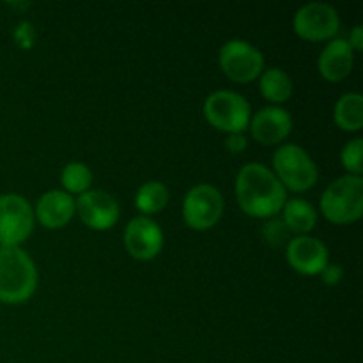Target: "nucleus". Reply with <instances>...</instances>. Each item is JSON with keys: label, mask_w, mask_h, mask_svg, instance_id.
Here are the masks:
<instances>
[{"label": "nucleus", "mask_w": 363, "mask_h": 363, "mask_svg": "<svg viewBox=\"0 0 363 363\" xmlns=\"http://www.w3.org/2000/svg\"><path fill=\"white\" fill-rule=\"evenodd\" d=\"M286 257L291 268L301 275H321L328 264V248L312 236H296L287 243Z\"/></svg>", "instance_id": "f8f14e48"}, {"label": "nucleus", "mask_w": 363, "mask_h": 363, "mask_svg": "<svg viewBox=\"0 0 363 363\" xmlns=\"http://www.w3.org/2000/svg\"><path fill=\"white\" fill-rule=\"evenodd\" d=\"M14 39L21 48H30L32 41H34V30H32L30 23L23 21V23L18 25V28L14 30Z\"/></svg>", "instance_id": "5701e85b"}, {"label": "nucleus", "mask_w": 363, "mask_h": 363, "mask_svg": "<svg viewBox=\"0 0 363 363\" xmlns=\"http://www.w3.org/2000/svg\"><path fill=\"white\" fill-rule=\"evenodd\" d=\"M350 46L353 48V52L357 50V52H360V50L363 48V30L360 25H357V27L353 28V32L350 34Z\"/></svg>", "instance_id": "a878e982"}, {"label": "nucleus", "mask_w": 363, "mask_h": 363, "mask_svg": "<svg viewBox=\"0 0 363 363\" xmlns=\"http://www.w3.org/2000/svg\"><path fill=\"white\" fill-rule=\"evenodd\" d=\"M223 213V197L213 184H197L183 202V218L194 230H208L218 223Z\"/></svg>", "instance_id": "6e6552de"}, {"label": "nucleus", "mask_w": 363, "mask_h": 363, "mask_svg": "<svg viewBox=\"0 0 363 363\" xmlns=\"http://www.w3.org/2000/svg\"><path fill=\"white\" fill-rule=\"evenodd\" d=\"M225 147L233 155H240L247 149V138L243 133H230L225 140Z\"/></svg>", "instance_id": "393cba45"}, {"label": "nucleus", "mask_w": 363, "mask_h": 363, "mask_svg": "<svg viewBox=\"0 0 363 363\" xmlns=\"http://www.w3.org/2000/svg\"><path fill=\"white\" fill-rule=\"evenodd\" d=\"M294 32L307 41H326L339 32L340 16L337 9L325 2H311L296 11L293 20Z\"/></svg>", "instance_id": "1a4fd4ad"}, {"label": "nucleus", "mask_w": 363, "mask_h": 363, "mask_svg": "<svg viewBox=\"0 0 363 363\" xmlns=\"http://www.w3.org/2000/svg\"><path fill=\"white\" fill-rule=\"evenodd\" d=\"M337 126L344 131H360L363 126V98L358 92L340 96L333 112Z\"/></svg>", "instance_id": "f3484780"}, {"label": "nucleus", "mask_w": 363, "mask_h": 363, "mask_svg": "<svg viewBox=\"0 0 363 363\" xmlns=\"http://www.w3.org/2000/svg\"><path fill=\"white\" fill-rule=\"evenodd\" d=\"M204 117L213 128L227 133H243L250 124V103L233 91H216L204 101Z\"/></svg>", "instance_id": "39448f33"}, {"label": "nucleus", "mask_w": 363, "mask_h": 363, "mask_svg": "<svg viewBox=\"0 0 363 363\" xmlns=\"http://www.w3.org/2000/svg\"><path fill=\"white\" fill-rule=\"evenodd\" d=\"M344 277V269L342 266L339 264H326V268L321 272V279L323 282L326 284V286H337V284H340V280H342Z\"/></svg>", "instance_id": "b1692460"}, {"label": "nucleus", "mask_w": 363, "mask_h": 363, "mask_svg": "<svg viewBox=\"0 0 363 363\" xmlns=\"http://www.w3.org/2000/svg\"><path fill=\"white\" fill-rule=\"evenodd\" d=\"M34 211L27 199L0 195V247H20L34 229Z\"/></svg>", "instance_id": "423d86ee"}, {"label": "nucleus", "mask_w": 363, "mask_h": 363, "mask_svg": "<svg viewBox=\"0 0 363 363\" xmlns=\"http://www.w3.org/2000/svg\"><path fill=\"white\" fill-rule=\"evenodd\" d=\"M273 169L282 186L298 194L311 190L318 181V165L300 145H280L273 156Z\"/></svg>", "instance_id": "20e7f679"}, {"label": "nucleus", "mask_w": 363, "mask_h": 363, "mask_svg": "<svg viewBox=\"0 0 363 363\" xmlns=\"http://www.w3.org/2000/svg\"><path fill=\"white\" fill-rule=\"evenodd\" d=\"M38 287V269L20 247H0V301L25 303Z\"/></svg>", "instance_id": "f03ea898"}, {"label": "nucleus", "mask_w": 363, "mask_h": 363, "mask_svg": "<svg viewBox=\"0 0 363 363\" xmlns=\"http://www.w3.org/2000/svg\"><path fill=\"white\" fill-rule=\"evenodd\" d=\"M354 52L346 39H332L318 59V69L323 78L340 82L353 71Z\"/></svg>", "instance_id": "4468645a"}, {"label": "nucleus", "mask_w": 363, "mask_h": 363, "mask_svg": "<svg viewBox=\"0 0 363 363\" xmlns=\"http://www.w3.org/2000/svg\"><path fill=\"white\" fill-rule=\"evenodd\" d=\"M284 223L289 229V233L298 236H308L318 222V213L303 199H291L284 204Z\"/></svg>", "instance_id": "dca6fc26"}, {"label": "nucleus", "mask_w": 363, "mask_h": 363, "mask_svg": "<svg viewBox=\"0 0 363 363\" xmlns=\"http://www.w3.org/2000/svg\"><path fill=\"white\" fill-rule=\"evenodd\" d=\"M220 67L223 73L238 84H248L261 77L264 69V57L250 43L243 39H230L220 48Z\"/></svg>", "instance_id": "0eeeda50"}, {"label": "nucleus", "mask_w": 363, "mask_h": 363, "mask_svg": "<svg viewBox=\"0 0 363 363\" xmlns=\"http://www.w3.org/2000/svg\"><path fill=\"white\" fill-rule=\"evenodd\" d=\"M293 130V119L289 112L280 106L261 108L250 121L252 137L264 145H275L286 140Z\"/></svg>", "instance_id": "ddd939ff"}, {"label": "nucleus", "mask_w": 363, "mask_h": 363, "mask_svg": "<svg viewBox=\"0 0 363 363\" xmlns=\"http://www.w3.org/2000/svg\"><path fill=\"white\" fill-rule=\"evenodd\" d=\"M362 151H363V140L362 138H353L344 145L342 152H340V160L342 165L350 170L351 176H362L363 163H362Z\"/></svg>", "instance_id": "412c9836"}, {"label": "nucleus", "mask_w": 363, "mask_h": 363, "mask_svg": "<svg viewBox=\"0 0 363 363\" xmlns=\"http://www.w3.org/2000/svg\"><path fill=\"white\" fill-rule=\"evenodd\" d=\"M170 194L167 186L160 181H147L138 188L135 195V206L144 213V216L160 213L169 204Z\"/></svg>", "instance_id": "6ab92c4d"}, {"label": "nucleus", "mask_w": 363, "mask_h": 363, "mask_svg": "<svg viewBox=\"0 0 363 363\" xmlns=\"http://www.w3.org/2000/svg\"><path fill=\"white\" fill-rule=\"evenodd\" d=\"M80 220L94 230H106L119 220V204L103 190H89L74 201Z\"/></svg>", "instance_id": "9b49d317"}, {"label": "nucleus", "mask_w": 363, "mask_h": 363, "mask_svg": "<svg viewBox=\"0 0 363 363\" xmlns=\"http://www.w3.org/2000/svg\"><path fill=\"white\" fill-rule=\"evenodd\" d=\"M124 247L137 261H151L163 248L162 229L149 216H137L124 230Z\"/></svg>", "instance_id": "9d476101"}, {"label": "nucleus", "mask_w": 363, "mask_h": 363, "mask_svg": "<svg viewBox=\"0 0 363 363\" xmlns=\"http://www.w3.org/2000/svg\"><path fill=\"white\" fill-rule=\"evenodd\" d=\"M60 183H62L66 194H85L91 190L92 184V172L85 163L71 162L67 163L60 174Z\"/></svg>", "instance_id": "aec40b11"}, {"label": "nucleus", "mask_w": 363, "mask_h": 363, "mask_svg": "<svg viewBox=\"0 0 363 363\" xmlns=\"http://www.w3.org/2000/svg\"><path fill=\"white\" fill-rule=\"evenodd\" d=\"M236 199L248 216L273 218L282 211L287 191L273 170L261 163H248L236 177Z\"/></svg>", "instance_id": "f257e3e1"}, {"label": "nucleus", "mask_w": 363, "mask_h": 363, "mask_svg": "<svg viewBox=\"0 0 363 363\" xmlns=\"http://www.w3.org/2000/svg\"><path fill=\"white\" fill-rule=\"evenodd\" d=\"M262 236L272 247H280L289 240V229L286 227L282 218H269L262 227Z\"/></svg>", "instance_id": "4be33fe9"}, {"label": "nucleus", "mask_w": 363, "mask_h": 363, "mask_svg": "<svg viewBox=\"0 0 363 363\" xmlns=\"http://www.w3.org/2000/svg\"><path fill=\"white\" fill-rule=\"evenodd\" d=\"M321 211L330 222L353 223L363 213V179L362 176L339 177L325 190L321 197Z\"/></svg>", "instance_id": "7ed1b4c3"}, {"label": "nucleus", "mask_w": 363, "mask_h": 363, "mask_svg": "<svg viewBox=\"0 0 363 363\" xmlns=\"http://www.w3.org/2000/svg\"><path fill=\"white\" fill-rule=\"evenodd\" d=\"M74 213V199L62 190H52L39 199L34 216H38L39 223L46 229H60L73 218Z\"/></svg>", "instance_id": "2eb2a0df"}, {"label": "nucleus", "mask_w": 363, "mask_h": 363, "mask_svg": "<svg viewBox=\"0 0 363 363\" xmlns=\"http://www.w3.org/2000/svg\"><path fill=\"white\" fill-rule=\"evenodd\" d=\"M259 89L268 101L286 103L293 96V80L280 67H269L261 73Z\"/></svg>", "instance_id": "a211bd4d"}]
</instances>
